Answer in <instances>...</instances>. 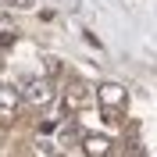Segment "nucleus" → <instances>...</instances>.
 <instances>
[{"instance_id": "obj_1", "label": "nucleus", "mask_w": 157, "mask_h": 157, "mask_svg": "<svg viewBox=\"0 0 157 157\" xmlns=\"http://www.w3.org/2000/svg\"><path fill=\"white\" fill-rule=\"evenodd\" d=\"M97 100H100V107H104V111H121V107H125V100H128V89L118 86V82H104V86L97 89Z\"/></svg>"}, {"instance_id": "obj_2", "label": "nucleus", "mask_w": 157, "mask_h": 157, "mask_svg": "<svg viewBox=\"0 0 157 157\" xmlns=\"http://www.w3.org/2000/svg\"><path fill=\"white\" fill-rule=\"evenodd\" d=\"M21 97L29 100L32 107H47L50 100H54V86H50L47 78H29V82H25V93H21Z\"/></svg>"}, {"instance_id": "obj_3", "label": "nucleus", "mask_w": 157, "mask_h": 157, "mask_svg": "<svg viewBox=\"0 0 157 157\" xmlns=\"http://www.w3.org/2000/svg\"><path fill=\"white\" fill-rule=\"evenodd\" d=\"M21 107V93L14 86H0V121H14Z\"/></svg>"}, {"instance_id": "obj_4", "label": "nucleus", "mask_w": 157, "mask_h": 157, "mask_svg": "<svg viewBox=\"0 0 157 157\" xmlns=\"http://www.w3.org/2000/svg\"><path fill=\"white\" fill-rule=\"evenodd\" d=\"M82 150H86V157H107L111 154V139L89 132V136H82Z\"/></svg>"}, {"instance_id": "obj_5", "label": "nucleus", "mask_w": 157, "mask_h": 157, "mask_svg": "<svg viewBox=\"0 0 157 157\" xmlns=\"http://www.w3.org/2000/svg\"><path fill=\"white\" fill-rule=\"evenodd\" d=\"M82 97H86V93H82V86L75 82V86L68 89V107H78V104H82Z\"/></svg>"}, {"instance_id": "obj_6", "label": "nucleus", "mask_w": 157, "mask_h": 157, "mask_svg": "<svg viewBox=\"0 0 157 157\" xmlns=\"http://www.w3.org/2000/svg\"><path fill=\"white\" fill-rule=\"evenodd\" d=\"M4 4H14V7H32L36 0H4Z\"/></svg>"}]
</instances>
